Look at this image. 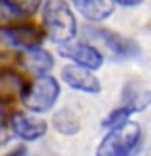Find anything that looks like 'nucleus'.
Wrapping results in <instances>:
<instances>
[{
	"label": "nucleus",
	"mask_w": 151,
	"mask_h": 156,
	"mask_svg": "<svg viewBox=\"0 0 151 156\" xmlns=\"http://www.w3.org/2000/svg\"><path fill=\"white\" fill-rule=\"evenodd\" d=\"M44 23L47 36L54 42H68L76 34V20L65 2L52 0L44 3Z\"/></svg>",
	"instance_id": "1"
},
{
	"label": "nucleus",
	"mask_w": 151,
	"mask_h": 156,
	"mask_svg": "<svg viewBox=\"0 0 151 156\" xmlns=\"http://www.w3.org/2000/svg\"><path fill=\"white\" fill-rule=\"evenodd\" d=\"M140 136V125L135 122H125L104 136L96 156H130L138 145Z\"/></svg>",
	"instance_id": "2"
},
{
	"label": "nucleus",
	"mask_w": 151,
	"mask_h": 156,
	"mask_svg": "<svg viewBox=\"0 0 151 156\" xmlns=\"http://www.w3.org/2000/svg\"><path fill=\"white\" fill-rule=\"evenodd\" d=\"M60 94V86L55 78L41 75L33 83L24 86L21 99L23 104L33 112H46L54 106Z\"/></svg>",
	"instance_id": "3"
},
{
	"label": "nucleus",
	"mask_w": 151,
	"mask_h": 156,
	"mask_svg": "<svg viewBox=\"0 0 151 156\" xmlns=\"http://www.w3.org/2000/svg\"><path fill=\"white\" fill-rule=\"evenodd\" d=\"M85 33L93 39L102 42L104 46L119 58H133L140 55V46L128 37H124L120 34L104 28H86Z\"/></svg>",
	"instance_id": "4"
},
{
	"label": "nucleus",
	"mask_w": 151,
	"mask_h": 156,
	"mask_svg": "<svg viewBox=\"0 0 151 156\" xmlns=\"http://www.w3.org/2000/svg\"><path fill=\"white\" fill-rule=\"evenodd\" d=\"M2 36L12 46L21 47L23 51H29V49H37L44 39V33L41 28L34 24H23V26L16 24V26L5 28L2 31Z\"/></svg>",
	"instance_id": "5"
},
{
	"label": "nucleus",
	"mask_w": 151,
	"mask_h": 156,
	"mask_svg": "<svg viewBox=\"0 0 151 156\" xmlns=\"http://www.w3.org/2000/svg\"><path fill=\"white\" fill-rule=\"evenodd\" d=\"M58 54L62 57L72 58L73 62L78 63V67H83L86 70H96L102 65V55L97 49L91 47L90 44H67V46H62L58 49Z\"/></svg>",
	"instance_id": "6"
},
{
	"label": "nucleus",
	"mask_w": 151,
	"mask_h": 156,
	"mask_svg": "<svg viewBox=\"0 0 151 156\" xmlns=\"http://www.w3.org/2000/svg\"><path fill=\"white\" fill-rule=\"evenodd\" d=\"M62 78L68 86L83 93H99L101 83L90 70L78 65H67L62 68Z\"/></svg>",
	"instance_id": "7"
},
{
	"label": "nucleus",
	"mask_w": 151,
	"mask_h": 156,
	"mask_svg": "<svg viewBox=\"0 0 151 156\" xmlns=\"http://www.w3.org/2000/svg\"><path fill=\"white\" fill-rule=\"evenodd\" d=\"M13 132L23 140H36L47 132V124L36 117H29L23 112H15L10 119Z\"/></svg>",
	"instance_id": "8"
},
{
	"label": "nucleus",
	"mask_w": 151,
	"mask_h": 156,
	"mask_svg": "<svg viewBox=\"0 0 151 156\" xmlns=\"http://www.w3.org/2000/svg\"><path fill=\"white\" fill-rule=\"evenodd\" d=\"M24 86L26 83L18 72H15L13 68H0V104L21 96Z\"/></svg>",
	"instance_id": "9"
},
{
	"label": "nucleus",
	"mask_w": 151,
	"mask_h": 156,
	"mask_svg": "<svg viewBox=\"0 0 151 156\" xmlns=\"http://www.w3.org/2000/svg\"><path fill=\"white\" fill-rule=\"evenodd\" d=\"M39 2H0V23L12 24L23 20L39 8Z\"/></svg>",
	"instance_id": "10"
},
{
	"label": "nucleus",
	"mask_w": 151,
	"mask_h": 156,
	"mask_svg": "<svg viewBox=\"0 0 151 156\" xmlns=\"http://www.w3.org/2000/svg\"><path fill=\"white\" fill-rule=\"evenodd\" d=\"M19 60L26 68L36 73H46L54 67V58L42 49H29L19 54Z\"/></svg>",
	"instance_id": "11"
},
{
	"label": "nucleus",
	"mask_w": 151,
	"mask_h": 156,
	"mask_svg": "<svg viewBox=\"0 0 151 156\" xmlns=\"http://www.w3.org/2000/svg\"><path fill=\"white\" fill-rule=\"evenodd\" d=\"M75 7L93 21L106 20L114 12L112 2H99V0H78V2H75Z\"/></svg>",
	"instance_id": "12"
},
{
	"label": "nucleus",
	"mask_w": 151,
	"mask_h": 156,
	"mask_svg": "<svg viewBox=\"0 0 151 156\" xmlns=\"http://www.w3.org/2000/svg\"><path fill=\"white\" fill-rule=\"evenodd\" d=\"M149 91L143 88V90H138L135 88L133 83H130L128 86L125 88L124 91V99H125V107H128L132 112H138V111H143L146 106L149 104Z\"/></svg>",
	"instance_id": "13"
},
{
	"label": "nucleus",
	"mask_w": 151,
	"mask_h": 156,
	"mask_svg": "<svg viewBox=\"0 0 151 156\" xmlns=\"http://www.w3.org/2000/svg\"><path fill=\"white\" fill-rule=\"evenodd\" d=\"M54 125L57 132L65 135H73L80 130V120L70 109H62L54 115Z\"/></svg>",
	"instance_id": "14"
},
{
	"label": "nucleus",
	"mask_w": 151,
	"mask_h": 156,
	"mask_svg": "<svg viewBox=\"0 0 151 156\" xmlns=\"http://www.w3.org/2000/svg\"><path fill=\"white\" fill-rule=\"evenodd\" d=\"M132 114V111L128 107H119V109L112 111L109 115L104 119L102 122V127H107V129H117V127H120L122 124H125L127 122V117Z\"/></svg>",
	"instance_id": "15"
},
{
	"label": "nucleus",
	"mask_w": 151,
	"mask_h": 156,
	"mask_svg": "<svg viewBox=\"0 0 151 156\" xmlns=\"http://www.w3.org/2000/svg\"><path fill=\"white\" fill-rule=\"evenodd\" d=\"M24 154H26V146H18V148H15L5 156H24Z\"/></svg>",
	"instance_id": "16"
},
{
	"label": "nucleus",
	"mask_w": 151,
	"mask_h": 156,
	"mask_svg": "<svg viewBox=\"0 0 151 156\" xmlns=\"http://www.w3.org/2000/svg\"><path fill=\"white\" fill-rule=\"evenodd\" d=\"M10 138V135H8V132H7V129H5L3 125H0V145H3L5 141H7Z\"/></svg>",
	"instance_id": "17"
}]
</instances>
